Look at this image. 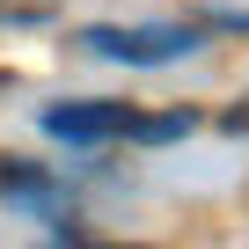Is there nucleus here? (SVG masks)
<instances>
[{"label": "nucleus", "mask_w": 249, "mask_h": 249, "mask_svg": "<svg viewBox=\"0 0 249 249\" xmlns=\"http://www.w3.org/2000/svg\"><path fill=\"white\" fill-rule=\"evenodd\" d=\"M88 52H103V59H124V66H161V59H183L191 44H198V30L191 22H110V30H88L81 37Z\"/></svg>", "instance_id": "f257e3e1"}, {"label": "nucleus", "mask_w": 249, "mask_h": 249, "mask_svg": "<svg viewBox=\"0 0 249 249\" xmlns=\"http://www.w3.org/2000/svg\"><path fill=\"white\" fill-rule=\"evenodd\" d=\"M140 110L124 103H52L44 110V132L52 140H73V147H103V140H124Z\"/></svg>", "instance_id": "f03ea898"}, {"label": "nucleus", "mask_w": 249, "mask_h": 249, "mask_svg": "<svg viewBox=\"0 0 249 249\" xmlns=\"http://www.w3.org/2000/svg\"><path fill=\"white\" fill-rule=\"evenodd\" d=\"M0 198H30V205H44V198H52V176L30 169V161H8V154H0Z\"/></svg>", "instance_id": "7ed1b4c3"}, {"label": "nucleus", "mask_w": 249, "mask_h": 249, "mask_svg": "<svg viewBox=\"0 0 249 249\" xmlns=\"http://www.w3.org/2000/svg\"><path fill=\"white\" fill-rule=\"evenodd\" d=\"M52 8H59V0H0L8 22H37V15H52Z\"/></svg>", "instance_id": "20e7f679"}, {"label": "nucleus", "mask_w": 249, "mask_h": 249, "mask_svg": "<svg viewBox=\"0 0 249 249\" xmlns=\"http://www.w3.org/2000/svg\"><path fill=\"white\" fill-rule=\"evenodd\" d=\"M227 132H249V103H234V110H227Z\"/></svg>", "instance_id": "39448f33"}]
</instances>
